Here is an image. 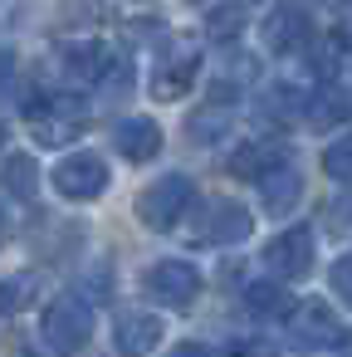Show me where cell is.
Returning <instances> with one entry per match:
<instances>
[{
  "label": "cell",
  "mask_w": 352,
  "mask_h": 357,
  "mask_svg": "<svg viewBox=\"0 0 352 357\" xmlns=\"http://www.w3.org/2000/svg\"><path fill=\"white\" fill-rule=\"evenodd\" d=\"M191 196H196V186L186 181V176H162V181H152L142 196H137V215H142V225H152V230H167V225H176L181 220V211L191 206Z\"/></svg>",
  "instance_id": "1"
},
{
  "label": "cell",
  "mask_w": 352,
  "mask_h": 357,
  "mask_svg": "<svg viewBox=\"0 0 352 357\" xmlns=\"http://www.w3.org/2000/svg\"><path fill=\"white\" fill-rule=\"evenodd\" d=\"M142 284H147V294H152L157 303H167V308H186V303L201 294V274H196V264H186V259H157Z\"/></svg>",
  "instance_id": "2"
},
{
  "label": "cell",
  "mask_w": 352,
  "mask_h": 357,
  "mask_svg": "<svg viewBox=\"0 0 352 357\" xmlns=\"http://www.w3.org/2000/svg\"><path fill=\"white\" fill-rule=\"evenodd\" d=\"M89 333H93V313H89V303H79L74 294H64V298H54V303L45 308V337H49V347L74 352V347H84Z\"/></svg>",
  "instance_id": "3"
},
{
  "label": "cell",
  "mask_w": 352,
  "mask_h": 357,
  "mask_svg": "<svg viewBox=\"0 0 352 357\" xmlns=\"http://www.w3.org/2000/svg\"><path fill=\"white\" fill-rule=\"evenodd\" d=\"M54 191H59V196H69V201L103 196V191H108V162H98L93 152L64 157V162L54 167Z\"/></svg>",
  "instance_id": "4"
},
{
  "label": "cell",
  "mask_w": 352,
  "mask_h": 357,
  "mask_svg": "<svg viewBox=\"0 0 352 357\" xmlns=\"http://www.w3.org/2000/svg\"><path fill=\"white\" fill-rule=\"evenodd\" d=\"M245 235H250V211L240 201H225V196H215L196 220V245H235Z\"/></svg>",
  "instance_id": "5"
},
{
  "label": "cell",
  "mask_w": 352,
  "mask_h": 357,
  "mask_svg": "<svg viewBox=\"0 0 352 357\" xmlns=\"http://www.w3.org/2000/svg\"><path fill=\"white\" fill-rule=\"evenodd\" d=\"M308 264H313V230H303V225L284 230L264 250V269L279 279H298V274H308Z\"/></svg>",
  "instance_id": "6"
},
{
  "label": "cell",
  "mask_w": 352,
  "mask_h": 357,
  "mask_svg": "<svg viewBox=\"0 0 352 357\" xmlns=\"http://www.w3.org/2000/svg\"><path fill=\"white\" fill-rule=\"evenodd\" d=\"M79 128H84V103H79V98H64V93H59V98H49L45 108H35V137L49 142V147L74 142Z\"/></svg>",
  "instance_id": "7"
},
{
  "label": "cell",
  "mask_w": 352,
  "mask_h": 357,
  "mask_svg": "<svg viewBox=\"0 0 352 357\" xmlns=\"http://www.w3.org/2000/svg\"><path fill=\"white\" fill-rule=\"evenodd\" d=\"M289 337H293L298 347H332V342H342V328H337L332 308H323V303H298L293 318H289Z\"/></svg>",
  "instance_id": "8"
},
{
  "label": "cell",
  "mask_w": 352,
  "mask_h": 357,
  "mask_svg": "<svg viewBox=\"0 0 352 357\" xmlns=\"http://www.w3.org/2000/svg\"><path fill=\"white\" fill-rule=\"evenodd\" d=\"M264 45H269L274 54H293V50H303V45H308V10H303V6H284V10H274V15L264 20Z\"/></svg>",
  "instance_id": "9"
},
{
  "label": "cell",
  "mask_w": 352,
  "mask_h": 357,
  "mask_svg": "<svg viewBox=\"0 0 352 357\" xmlns=\"http://www.w3.org/2000/svg\"><path fill=\"white\" fill-rule=\"evenodd\" d=\"M113 142H118V152H128V162H152L157 147H162V132H157L152 118H123Z\"/></svg>",
  "instance_id": "10"
},
{
  "label": "cell",
  "mask_w": 352,
  "mask_h": 357,
  "mask_svg": "<svg viewBox=\"0 0 352 357\" xmlns=\"http://www.w3.org/2000/svg\"><path fill=\"white\" fill-rule=\"evenodd\" d=\"M157 342H162V318H152V313H123L118 318V347L128 357H147Z\"/></svg>",
  "instance_id": "11"
},
{
  "label": "cell",
  "mask_w": 352,
  "mask_h": 357,
  "mask_svg": "<svg viewBox=\"0 0 352 357\" xmlns=\"http://www.w3.org/2000/svg\"><path fill=\"white\" fill-rule=\"evenodd\" d=\"M245 308L254 318H289L293 313V298H289L284 279H259V284L245 289Z\"/></svg>",
  "instance_id": "12"
},
{
  "label": "cell",
  "mask_w": 352,
  "mask_h": 357,
  "mask_svg": "<svg viewBox=\"0 0 352 357\" xmlns=\"http://www.w3.org/2000/svg\"><path fill=\"white\" fill-rule=\"evenodd\" d=\"M347 113H352V103H347V93H337L332 84H323L308 103H303V123H313V128H332V123H347Z\"/></svg>",
  "instance_id": "13"
},
{
  "label": "cell",
  "mask_w": 352,
  "mask_h": 357,
  "mask_svg": "<svg viewBox=\"0 0 352 357\" xmlns=\"http://www.w3.org/2000/svg\"><path fill=\"white\" fill-rule=\"evenodd\" d=\"M259 186H264V201H269L274 211L293 206V201H298V191H303L298 172H293V167H284V162H274V167H269V172L259 176Z\"/></svg>",
  "instance_id": "14"
},
{
  "label": "cell",
  "mask_w": 352,
  "mask_h": 357,
  "mask_svg": "<svg viewBox=\"0 0 352 357\" xmlns=\"http://www.w3.org/2000/svg\"><path fill=\"white\" fill-rule=\"evenodd\" d=\"M0 186H6L15 201H35V186H40V172H35V157L15 152L6 162V172H0Z\"/></svg>",
  "instance_id": "15"
},
{
  "label": "cell",
  "mask_w": 352,
  "mask_h": 357,
  "mask_svg": "<svg viewBox=\"0 0 352 357\" xmlns=\"http://www.w3.org/2000/svg\"><path fill=\"white\" fill-rule=\"evenodd\" d=\"M64 64H69L74 84H93L103 74V45H69L64 50Z\"/></svg>",
  "instance_id": "16"
},
{
  "label": "cell",
  "mask_w": 352,
  "mask_h": 357,
  "mask_svg": "<svg viewBox=\"0 0 352 357\" xmlns=\"http://www.w3.org/2000/svg\"><path fill=\"white\" fill-rule=\"evenodd\" d=\"M191 79H196V54H186V59H176L171 69L162 64V74H157V98H181L186 89H191Z\"/></svg>",
  "instance_id": "17"
},
{
  "label": "cell",
  "mask_w": 352,
  "mask_h": 357,
  "mask_svg": "<svg viewBox=\"0 0 352 357\" xmlns=\"http://www.w3.org/2000/svg\"><path fill=\"white\" fill-rule=\"evenodd\" d=\"M274 162H284V157H279V152H269V147H254V142H245V147H235V157H230V172H235V176H254V181H259V176H264Z\"/></svg>",
  "instance_id": "18"
},
{
  "label": "cell",
  "mask_w": 352,
  "mask_h": 357,
  "mask_svg": "<svg viewBox=\"0 0 352 357\" xmlns=\"http://www.w3.org/2000/svg\"><path fill=\"white\" fill-rule=\"evenodd\" d=\"M35 294H40V279H35V274L6 279V284H0V318H6V313H20L25 303H35Z\"/></svg>",
  "instance_id": "19"
},
{
  "label": "cell",
  "mask_w": 352,
  "mask_h": 357,
  "mask_svg": "<svg viewBox=\"0 0 352 357\" xmlns=\"http://www.w3.org/2000/svg\"><path fill=\"white\" fill-rule=\"evenodd\" d=\"M323 172H328V176H337V181H352V132H347V137H337V142L323 152Z\"/></svg>",
  "instance_id": "20"
},
{
  "label": "cell",
  "mask_w": 352,
  "mask_h": 357,
  "mask_svg": "<svg viewBox=\"0 0 352 357\" xmlns=\"http://www.w3.org/2000/svg\"><path fill=\"white\" fill-rule=\"evenodd\" d=\"M240 15H245V6H235V0H225V6H215V10H211L206 30H211V35H235Z\"/></svg>",
  "instance_id": "21"
},
{
  "label": "cell",
  "mask_w": 352,
  "mask_h": 357,
  "mask_svg": "<svg viewBox=\"0 0 352 357\" xmlns=\"http://www.w3.org/2000/svg\"><path fill=\"white\" fill-rule=\"evenodd\" d=\"M332 289H337V298H342V303H352V255L332 264Z\"/></svg>",
  "instance_id": "22"
},
{
  "label": "cell",
  "mask_w": 352,
  "mask_h": 357,
  "mask_svg": "<svg viewBox=\"0 0 352 357\" xmlns=\"http://www.w3.org/2000/svg\"><path fill=\"white\" fill-rule=\"evenodd\" d=\"M123 89H132V64H118V69L108 74V93H103V98H118Z\"/></svg>",
  "instance_id": "23"
},
{
  "label": "cell",
  "mask_w": 352,
  "mask_h": 357,
  "mask_svg": "<svg viewBox=\"0 0 352 357\" xmlns=\"http://www.w3.org/2000/svg\"><path fill=\"white\" fill-rule=\"evenodd\" d=\"M230 357H274V347H269V342H240Z\"/></svg>",
  "instance_id": "24"
},
{
  "label": "cell",
  "mask_w": 352,
  "mask_h": 357,
  "mask_svg": "<svg viewBox=\"0 0 352 357\" xmlns=\"http://www.w3.org/2000/svg\"><path fill=\"white\" fill-rule=\"evenodd\" d=\"M167 357H215L211 347H201V342H181V347H171Z\"/></svg>",
  "instance_id": "25"
},
{
  "label": "cell",
  "mask_w": 352,
  "mask_h": 357,
  "mask_svg": "<svg viewBox=\"0 0 352 357\" xmlns=\"http://www.w3.org/2000/svg\"><path fill=\"white\" fill-rule=\"evenodd\" d=\"M10 69H15L10 50H0V98H6V89H10Z\"/></svg>",
  "instance_id": "26"
},
{
  "label": "cell",
  "mask_w": 352,
  "mask_h": 357,
  "mask_svg": "<svg viewBox=\"0 0 352 357\" xmlns=\"http://www.w3.org/2000/svg\"><path fill=\"white\" fill-rule=\"evenodd\" d=\"M0 147H6V123H0Z\"/></svg>",
  "instance_id": "27"
},
{
  "label": "cell",
  "mask_w": 352,
  "mask_h": 357,
  "mask_svg": "<svg viewBox=\"0 0 352 357\" xmlns=\"http://www.w3.org/2000/svg\"><path fill=\"white\" fill-rule=\"evenodd\" d=\"M347 352H352V337H347Z\"/></svg>",
  "instance_id": "28"
}]
</instances>
